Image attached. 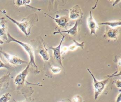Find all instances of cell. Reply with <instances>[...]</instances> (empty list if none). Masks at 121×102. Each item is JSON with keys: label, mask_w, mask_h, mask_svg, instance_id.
<instances>
[{"label": "cell", "mask_w": 121, "mask_h": 102, "mask_svg": "<svg viewBox=\"0 0 121 102\" xmlns=\"http://www.w3.org/2000/svg\"><path fill=\"white\" fill-rule=\"evenodd\" d=\"M30 65V64L29 63L27 66L22 72H21L18 74H17L15 77L14 82L15 84L17 86H21L23 85L25 83L26 81V77L27 76L28 73Z\"/></svg>", "instance_id": "5"}, {"label": "cell", "mask_w": 121, "mask_h": 102, "mask_svg": "<svg viewBox=\"0 0 121 102\" xmlns=\"http://www.w3.org/2000/svg\"><path fill=\"white\" fill-rule=\"evenodd\" d=\"M84 46V42H82L81 43H79L78 41H77L75 40H73V43L72 44L70 45L69 46H68V48L69 50L73 51V50H75L78 47H80L81 48L83 49Z\"/></svg>", "instance_id": "15"}, {"label": "cell", "mask_w": 121, "mask_h": 102, "mask_svg": "<svg viewBox=\"0 0 121 102\" xmlns=\"http://www.w3.org/2000/svg\"><path fill=\"white\" fill-rule=\"evenodd\" d=\"M58 102H71V101H70L69 99H66V100H62V101H61Z\"/></svg>", "instance_id": "24"}, {"label": "cell", "mask_w": 121, "mask_h": 102, "mask_svg": "<svg viewBox=\"0 0 121 102\" xmlns=\"http://www.w3.org/2000/svg\"><path fill=\"white\" fill-rule=\"evenodd\" d=\"M114 83H115V84L116 85V86H117V87L120 88L121 87V82L120 80H115L114 81Z\"/></svg>", "instance_id": "22"}, {"label": "cell", "mask_w": 121, "mask_h": 102, "mask_svg": "<svg viewBox=\"0 0 121 102\" xmlns=\"http://www.w3.org/2000/svg\"><path fill=\"white\" fill-rule=\"evenodd\" d=\"M13 100H14V102H17V101H15L14 99H13Z\"/></svg>", "instance_id": "26"}, {"label": "cell", "mask_w": 121, "mask_h": 102, "mask_svg": "<svg viewBox=\"0 0 121 102\" xmlns=\"http://www.w3.org/2000/svg\"><path fill=\"white\" fill-rule=\"evenodd\" d=\"M78 20H77L76 23H75L74 25L71 27L70 28H69L68 30L61 31H58V32H55L53 33L54 34H57V33H67V34L70 35L71 36H76L78 31Z\"/></svg>", "instance_id": "11"}, {"label": "cell", "mask_w": 121, "mask_h": 102, "mask_svg": "<svg viewBox=\"0 0 121 102\" xmlns=\"http://www.w3.org/2000/svg\"><path fill=\"white\" fill-rule=\"evenodd\" d=\"M50 70L53 74H58V73H60L61 69L59 67H56L54 66L51 65L50 66Z\"/></svg>", "instance_id": "19"}, {"label": "cell", "mask_w": 121, "mask_h": 102, "mask_svg": "<svg viewBox=\"0 0 121 102\" xmlns=\"http://www.w3.org/2000/svg\"><path fill=\"white\" fill-rule=\"evenodd\" d=\"M120 34L119 29L110 28L107 29L104 34V37L109 40H117Z\"/></svg>", "instance_id": "8"}, {"label": "cell", "mask_w": 121, "mask_h": 102, "mask_svg": "<svg viewBox=\"0 0 121 102\" xmlns=\"http://www.w3.org/2000/svg\"><path fill=\"white\" fill-rule=\"evenodd\" d=\"M87 70H88L89 74L93 78V87L95 92V99L96 100L99 95H100L103 93V92L107 84L109 81V78H108L104 80L98 81L95 78V77L94 76L92 73L90 71V70L88 68H87Z\"/></svg>", "instance_id": "2"}, {"label": "cell", "mask_w": 121, "mask_h": 102, "mask_svg": "<svg viewBox=\"0 0 121 102\" xmlns=\"http://www.w3.org/2000/svg\"><path fill=\"white\" fill-rule=\"evenodd\" d=\"M7 36L8 37V40L7 41V43H9L11 41L15 42L17 43V44H19L21 46L23 47V48L24 49V50L27 52L28 55H29V58H30V64L31 65H33L36 68H37V66H36L35 61V53H34V50L32 46L28 43H25L22 41H20L14 37H13L9 32H7Z\"/></svg>", "instance_id": "1"}, {"label": "cell", "mask_w": 121, "mask_h": 102, "mask_svg": "<svg viewBox=\"0 0 121 102\" xmlns=\"http://www.w3.org/2000/svg\"><path fill=\"white\" fill-rule=\"evenodd\" d=\"M3 13L5 15V16L8 18L10 20H11L12 22L15 24L18 28L20 29V30L26 36L29 35L30 33V30H31V26L29 22V21L27 20L26 19H23L21 21H18L15 19H13L11 17L8 15L5 12V10L2 11Z\"/></svg>", "instance_id": "3"}, {"label": "cell", "mask_w": 121, "mask_h": 102, "mask_svg": "<svg viewBox=\"0 0 121 102\" xmlns=\"http://www.w3.org/2000/svg\"><path fill=\"white\" fill-rule=\"evenodd\" d=\"M10 73L0 78V90L3 88H7L9 85Z\"/></svg>", "instance_id": "14"}, {"label": "cell", "mask_w": 121, "mask_h": 102, "mask_svg": "<svg viewBox=\"0 0 121 102\" xmlns=\"http://www.w3.org/2000/svg\"><path fill=\"white\" fill-rule=\"evenodd\" d=\"M121 93H120L117 96V98L115 102H121Z\"/></svg>", "instance_id": "23"}, {"label": "cell", "mask_w": 121, "mask_h": 102, "mask_svg": "<svg viewBox=\"0 0 121 102\" xmlns=\"http://www.w3.org/2000/svg\"><path fill=\"white\" fill-rule=\"evenodd\" d=\"M69 18L72 20H78L83 16V13L78 5H76L69 9Z\"/></svg>", "instance_id": "7"}, {"label": "cell", "mask_w": 121, "mask_h": 102, "mask_svg": "<svg viewBox=\"0 0 121 102\" xmlns=\"http://www.w3.org/2000/svg\"><path fill=\"white\" fill-rule=\"evenodd\" d=\"M6 31H7V30H6L5 23L4 22L2 23L1 26L0 27V37L4 38L5 40H6L7 41L8 40V37L7 36V32Z\"/></svg>", "instance_id": "16"}, {"label": "cell", "mask_w": 121, "mask_h": 102, "mask_svg": "<svg viewBox=\"0 0 121 102\" xmlns=\"http://www.w3.org/2000/svg\"><path fill=\"white\" fill-rule=\"evenodd\" d=\"M11 99L10 93L8 92L2 95L0 97V102H8Z\"/></svg>", "instance_id": "17"}, {"label": "cell", "mask_w": 121, "mask_h": 102, "mask_svg": "<svg viewBox=\"0 0 121 102\" xmlns=\"http://www.w3.org/2000/svg\"><path fill=\"white\" fill-rule=\"evenodd\" d=\"M72 102H83V100L82 97L79 95H76L74 96L72 99Z\"/></svg>", "instance_id": "20"}, {"label": "cell", "mask_w": 121, "mask_h": 102, "mask_svg": "<svg viewBox=\"0 0 121 102\" xmlns=\"http://www.w3.org/2000/svg\"><path fill=\"white\" fill-rule=\"evenodd\" d=\"M3 43H4L3 41L0 38V45H2V44H3Z\"/></svg>", "instance_id": "25"}, {"label": "cell", "mask_w": 121, "mask_h": 102, "mask_svg": "<svg viewBox=\"0 0 121 102\" xmlns=\"http://www.w3.org/2000/svg\"><path fill=\"white\" fill-rule=\"evenodd\" d=\"M62 37L60 40V42L59 45L56 47H52L51 46L50 49H51L53 52V57L59 63V64L63 67V65L62 63V58H61V46L64 39L65 36L62 35Z\"/></svg>", "instance_id": "6"}, {"label": "cell", "mask_w": 121, "mask_h": 102, "mask_svg": "<svg viewBox=\"0 0 121 102\" xmlns=\"http://www.w3.org/2000/svg\"><path fill=\"white\" fill-rule=\"evenodd\" d=\"M46 15H47L48 16H49V17H50L56 23V24L59 26L60 27H65L68 24L69 21V19L68 17L67 16H60L59 17H57L56 18H53L52 16H51L50 15L45 13Z\"/></svg>", "instance_id": "10"}, {"label": "cell", "mask_w": 121, "mask_h": 102, "mask_svg": "<svg viewBox=\"0 0 121 102\" xmlns=\"http://www.w3.org/2000/svg\"><path fill=\"white\" fill-rule=\"evenodd\" d=\"M38 53L44 61H48L50 59V55L44 43H43V46H42Z\"/></svg>", "instance_id": "12"}, {"label": "cell", "mask_w": 121, "mask_h": 102, "mask_svg": "<svg viewBox=\"0 0 121 102\" xmlns=\"http://www.w3.org/2000/svg\"><path fill=\"white\" fill-rule=\"evenodd\" d=\"M87 27L90 31V34L91 35H96V31L98 28V24L94 19L92 12L90 11L89 16L87 19Z\"/></svg>", "instance_id": "9"}, {"label": "cell", "mask_w": 121, "mask_h": 102, "mask_svg": "<svg viewBox=\"0 0 121 102\" xmlns=\"http://www.w3.org/2000/svg\"><path fill=\"white\" fill-rule=\"evenodd\" d=\"M6 68V69H9V67L8 66H7L6 65H5L4 63H3L1 60H0V68Z\"/></svg>", "instance_id": "21"}, {"label": "cell", "mask_w": 121, "mask_h": 102, "mask_svg": "<svg viewBox=\"0 0 121 102\" xmlns=\"http://www.w3.org/2000/svg\"><path fill=\"white\" fill-rule=\"evenodd\" d=\"M15 3L17 6H20L24 5H28L31 2V0H16Z\"/></svg>", "instance_id": "18"}, {"label": "cell", "mask_w": 121, "mask_h": 102, "mask_svg": "<svg viewBox=\"0 0 121 102\" xmlns=\"http://www.w3.org/2000/svg\"><path fill=\"white\" fill-rule=\"evenodd\" d=\"M0 53L1 55H2L5 59V60L9 64L14 65H21L22 64H26L27 63V62L26 61H24L22 59H21L19 57L11 55L9 53H8L7 52H4L2 50H0Z\"/></svg>", "instance_id": "4"}, {"label": "cell", "mask_w": 121, "mask_h": 102, "mask_svg": "<svg viewBox=\"0 0 121 102\" xmlns=\"http://www.w3.org/2000/svg\"><path fill=\"white\" fill-rule=\"evenodd\" d=\"M98 25H107L109 27H111L112 28L120 27L121 25V19L118 20H112V21H108L106 22H103L97 24Z\"/></svg>", "instance_id": "13"}]
</instances>
